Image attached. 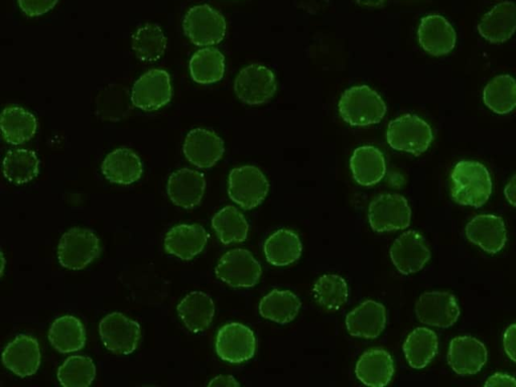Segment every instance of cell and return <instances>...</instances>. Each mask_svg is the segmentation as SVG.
<instances>
[{
    "label": "cell",
    "mask_w": 516,
    "mask_h": 387,
    "mask_svg": "<svg viewBox=\"0 0 516 387\" xmlns=\"http://www.w3.org/2000/svg\"><path fill=\"white\" fill-rule=\"evenodd\" d=\"M167 38L158 25L147 24L140 28L133 38V49L144 62L160 60L167 49Z\"/></svg>",
    "instance_id": "obj_37"
},
{
    "label": "cell",
    "mask_w": 516,
    "mask_h": 387,
    "mask_svg": "<svg viewBox=\"0 0 516 387\" xmlns=\"http://www.w3.org/2000/svg\"><path fill=\"white\" fill-rule=\"evenodd\" d=\"M485 386H516V379L508 374L495 373L490 376L484 384Z\"/></svg>",
    "instance_id": "obj_42"
},
{
    "label": "cell",
    "mask_w": 516,
    "mask_h": 387,
    "mask_svg": "<svg viewBox=\"0 0 516 387\" xmlns=\"http://www.w3.org/2000/svg\"><path fill=\"white\" fill-rule=\"evenodd\" d=\"M3 362L9 370L20 377L36 374L42 362L39 342L32 336L19 335L6 347Z\"/></svg>",
    "instance_id": "obj_18"
},
{
    "label": "cell",
    "mask_w": 516,
    "mask_h": 387,
    "mask_svg": "<svg viewBox=\"0 0 516 387\" xmlns=\"http://www.w3.org/2000/svg\"><path fill=\"white\" fill-rule=\"evenodd\" d=\"M49 341L60 353L77 352L85 346L86 331L83 323L74 316L56 319L49 330Z\"/></svg>",
    "instance_id": "obj_30"
},
{
    "label": "cell",
    "mask_w": 516,
    "mask_h": 387,
    "mask_svg": "<svg viewBox=\"0 0 516 387\" xmlns=\"http://www.w3.org/2000/svg\"><path fill=\"white\" fill-rule=\"evenodd\" d=\"M492 194V181L484 165L459 162L451 174V197L463 206L482 207Z\"/></svg>",
    "instance_id": "obj_1"
},
{
    "label": "cell",
    "mask_w": 516,
    "mask_h": 387,
    "mask_svg": "<svg viewBox=\"0 0 516 387\" xmlns=\"http://www.w3.org/2000/svg\"><path fill=\"white\" fill-rule=\"evenodd\" d=\"M212 227L224 245L246 240L249 226L243 214L234 206H226L212 218Z\"/></svg>",
    "instance_id": "obj_34"
},
{
    "label": "cell",
    "mask_w": 516,
    "mask_h": 387,
    "mask_svg": "<svg viewBox=\"0 0 516 387\" xmlns=\"http://www.w3.org/2000/svg\"><path fill=\"white\" fill-rule=\"evenodd\" d=\"M487 358L485 345L474 337L460 336L450 342L448 363L459 375L478 373L486 364Z\"/></svg>",
    "instance_id": "obj_16"
},
{
    "label": "cell",
    "mask_w": 516,
    "mask_h": 387,
    "mask_svg": "<svg viewBox=\"0 0 516 387\" xmlns=\"http://www.w3.org/2000/svg\"><path fill=\"white\" fill-rule=\"evenodd\" d=\"M392 355L383 349H370L364 352L356 363V377L363 384L371 387H383L389 384L395 374Z\"/></svg>",
    "instance_id": "obj_22"
},
{
    "label": "cell",
    "mask_w": 516,
    "mask_h": 387,
    "mask_svg": "<svg viewBox=\"0 0 516 387\" xmlns=\"http://www.w3.org/2000/svg\"><path fill=\"white\" fill-rule=\"evenodd\" d=\"M392 262L404 276L422 271L429 263L431 251L424 236L410 230L396 239L390 250Z\"/></svg>",
    "instance_id": "obj_12"
},
{
    "label": "cell",
    "mask_w": 516,
    "mask_h": 387,
    "mask_svg": "<svg viewBox=\"0 0 516 387\" xmlns=\"http://www.w3.org/2000/svg\"><path fill=\"white\" fill-rule=\"evenodd\" d=\"M239 382L231 375H219L213 378L208 386H239Z\"/></svg>",
    "instance_id": "obj_43"
},
{
    "label": "cell",
    "mask_w": 516,
    "mask_h": 387,
    "mask_svg": "<svg viewBox=\"0 0 516 387\" xmlns=\"http://www.w3.org/2000/svg\"><path fill=\"white\" fill-rule=\"evenodd\" d=\"M99 335L107 350L116 355H129L137 350L142 329L137 321L114 312L100 321Z\"/></svg>",
    "instance_id": "obj_9"
},
{
    "label": "cell",
    "mask_w": 516,
    "mask_h": 387,
    "mask_svg": "<svg viewBox=\"0 0 516 387\" xmlns=\"http://www.w3.org/2000/svg\"><path fill=\"white\" fill-rule=\"evenodd\" d=\"M270 183L265 174L254 166L233 169L228 177L229 198L245 210L260 206L267 198Z\"/></svg>",
    "instance_id": "obj_5"
},
{
    "label": "cell",
    "mask_w": 516,
    "mask_h": 387,
    "mask_svg": "<svg viewBox=\"0 0 516 387\" xmlns=\"http://www.w3.org/2000/svg\"><path fill=\"white\" fill-rule=\"evenodd\" d=\"M439 348L437 334L424 327L415 329L406 339L403 349L409 365L415 369L427 367Z\"/></svg>",
    "instance_id": "obj_31"
},
{
    "label": "cell",
    "mask_w": 516,
    "mask_h": 387,
    "mask_svg": "<svg viewBox=\"0 0 516 387\" xmlns=\"http://www.w3.org/2000/svg\"><path fill=\"white\" fill-rule=\"evenodd\" d=\"M101 171L107 181L122 186L138 182L144 172L138 154L125 148L108 154L102 163Z\"/></svg>",
    "instance_id": "obj_23"
},
{
    "label": "cell",
    "mask_w": 516,
    "mask_h": 387,
    "mask_svg": "<svg viewBox=\"0 0 516 387\" xmlns=\"http://www.w3.org/2000/svg\"><path fill=\"white\" fill-rule=\"evenodd\" d=\"M209 234L199 224H181L173 227L165 237L167 253L183 261H191L207 245Z\"/></svg>",
    "instance_id": "obj_20"
},
{
    "label": "cell",
    "mask_w": 516,
    "mask_h": 387,
    "mask_svg": "<svg viewBox=\"0 0 516 387\" xmlns=\"http://www.w3.org/2000/svg\"><path fill=\"white\" fill-rule=\"evenodd\" d=\"M387 321L385 307L368 300L356 307L346 317V328L353 337L375 339L382 334Z\"/></svg>",
    "instance_id": "obj_21"
},
{
    "label": "cell",
    "mask_w": 516,
    "mask_h": 387,
    "mask_svg": "<svg viewBox=\"0 0 516 387\" xmlns=\"http://www.w3.org/2000/svg\"><path fill=\"white\" fill-rule=\"evenodd\" d=\"M482 38L491 44H502L516 32V5L504 2L488 12L478 25Z\"/></svg>",
    "instance_id": "obj_25"
},
{
    "label": "cell",
    "mask_w": 516,
    "mask_h": 387,
    "mask_svg": "<svg viewBox=\"0 0 516 387\" xmlns=\"http://www.w3.org/2000/svg\"><path fill=\"white\" fill-rule=\"evenodd\" d=\"M2 132L8 144L19 146L31 141L38 128V122L33 113L23 107L11 106L2 114Z\"/></svg>",
    "instance_id": "obj_28"
},
{
    "label": "cell",
    "mask_w": 516,
    "mask_h": 387,
    "mask_svg": "<svg viewBox=\"0 0 516 387\" xmlns=\"http://www.w3.org/2000/svg\"><path fill=\"white\" fill-rule=\"evenodd\" d=\"M466 236L484 251L495 254L505 245L507 232L502 218L495 215H478L466 226Z\"/></svg>",
    "instance_id": "obj_24"
},
{
    "label": "cell",
    "mask_w": 516,
    "mask_h": 387,
    "mask_svg": "<svg viewBox=\"0 0 516 387\" xmlns=\"http://www.w3.org/2000/svg\"><path fill=\"white\" fill-rule=\"evenodd\" d=\"M350 169L357 184L372 187L386 174L385 158L375 147H360L354 151L350 159Z\"/></svg>",
    "instance_id": "obj_26"
},
{
    "label": "cell",
    "mask_w": 516,
    "mask_h": 387,
    "mask_svg": "<svg viewBox=\"0 0 516 387\" xmlns=\"http://www.w3.org/2000/svg\"><path fill=\"white\" fill-rule=\"evenodd\" d=\"M504 195L508 203L516 208V175L507 183L504 189Z\"/></svg>",
    "instance_id": "obj_44"
},
{
    "label": "cell",
    "mask_w": 516,
    "mask_h": 387,
    "mask_svg": "<svg viewBox=\"0 0 516 387\" xmlns=\"http://www.w3.org/2000/svg\"><path fill=\"white\" fill-rule=\"evenodd\" d=\"M346 281L337 275H325L315 284L313 296L316 302L327 311L340 310L348 300Z\"/></svg>",
    "instance_id": "obj_38"
},
{
    "label": "cell",
    "mask_w": 516,
    "mask_h": 387,
    "mask_svg": "<svg viewBox=\"0 0 516 387\" xmlns=\"http://www.w3.org/2000/svg\"><path fill=\"white\" fill-rule=\"evenodd\" d=\"M177 310L186 328L195 334L205 332L210 327L215 315L213 300L202 292H193L187 295Z\"/></svg>",
    "instance_id": "obj_27"
},
{
    "label": "cell",
    "mask_w": 516,
    "mask_h": 387,
    "mask_svg": "<svg viewBox=\"0 0 516 387\" xmlns=\"http://www.w3.org/2000/svg\"><path fill=\"white\" fill-rule=\"evenodd\" d=\"M418 39L424 51L434 57H442L454 50L457 35L444 17L431 15L421 21Z\"/></svg>",
    "instance_id": "obj_17"
},
{
    "label": "cell",
    "mask_w": 516,
    "mask_h": 387,
    "mask_svg": "<svg viewBox=\"0 0 516 387\" xmlns=\"http://www.w3.org/2000/svg\"><path fill=\"white\" fill-rule=\"evenodd\" d=\"M173 96L171 77L165 70L154 69L134 85L133 104L144 111H156L170 103Z\"/></svg>",
    "instance_id": "obj_13"
},
{
    "label": "cell",
    "mask_w": 516,
    "mask_h": 387,
    "mask_svg": "<svg viewBox=\"0 0 516 387\" xmlns=\"http://www.w3.org/2000/svg\"><path fill=\"white\" fill-rule=\"evenodd\" d=\"M183 152L188 162L195 167L210 169L222 159L225 149L217 134L209 129L196 128L186 137Z\"/></svg>",
    "instance_id": "obj_15"
},
{
    "label": "cell",
    "mask_w": 516,
    "mask_h": 387,
    "mask_svg": "<svg viewBox=\"0 0 516 387\" xmlns=\"http://www.w3.org/2000/svg\"><path fill=\"white\" fill-rule=\"evenodd\" d=\"M58 380L65 387H85L93 383L96 366L87 356L69 357L58 369Z\"/></svg>",
    "instance_id": "obj_39"
},
{
    "label": "cell",
    "mask_w": 516,
    "mask_h": 387,
    "mask_svg": "<svg viewBox=\"0 0 516 387\" xmlns=\"http://www.w3.org/2000/svg\"><path fill=\"white\" fill-rule=\"evenodd\" d=\"M257 342L253 331L240 323L224 325L217 334V355L228 363L239 364L252 359Z\"/></svg>",
    "instance_id": "obj_11"
},
{
    "label": "cell",
    "mask_w": 516,
    "mask_h": 387,
    "mask_svg": "<svg viewBox=\"0 0 516 387\" xmlns=\"http://www.w3.org/2000/svg\"><path fill=\"white\" fill-rule=\"evenodd\" d=\"M301 300L291 291L274 290L260 303V314L263 318L278 324H288L299 315Z\"/></svg>",
    "instance_id": "obj_32"
},
{
    "label": "cell",
    "mask_w": 516,
    "mask_h": 387,
    "mask_svg": "<svg viewBox=\"0 0 516 387\" xmlns=\"http://www.w3.org/2000/svg\"><path fill=\"white\" fill-rule=\"evenodd\" d=\"M216 277L232 288L254 287L263 275V269L252 253L236 248L226 252L215 269Z\"/></svg>",
    "instance_id": "obj_6"
},
{
    "label": "cell",
    "mask_w": 516,
    "mask_h": 387,
    "mask_svg": "<svg viewBox=\"0 0 516 387\" xmlns=\"http://www.w3.org/2000/svg\"><path fill=\"white\" fill-rule=\"evenodd\" d=\"M277 88L275 74L261 64L243 68L234 82L236 96L247 105H262L269 102L276 94Z\"/></svg>",
    "instance_id": "obj_10"
},
{
    "label": "cell",
    "mask_w": 516,
    "mask_h": 387,
    "mask_svg": "<svg viewBox=\"0 0 516 387\" xmlns=\"http://www.w3.org/2000/svg\"><path fill=\"white\" fill-rule=\"evenodd\" d=\"M387 107L381 96L366 85L347 89L339 101V113L352 126H368L379 123Z\"/></svg>",
    "instance_id": "obj_2"
},
{
    "label": "cell",
    "mask_w": 516,
    "mask_h": 387,
    "mask_svg": "<svg viewBox=\"0 0 516 387\" xmlns=\"http://www.w3.org/2000/svg\"><path fill=\"white\" fill-rule=\"evenodd\" d=\"M368 220L378 233L407 229L411 225L412 210L408 200L398 194H383L369 205Z\"/></svg>",
    "instance_id": "obj_7"
},
{
    "label": "cell",
    "mask_w": 516,
    "mask_h": 387,
    "mask_svg": "<svg viewBox=\"0 0 516 387\" xmlns=\"http://www.w3.org/2000/svg\"><path fill=\"white\" fill-rule=\"evenodd\" d=\"M18 3L25 15L36 18L52 11L59 0H18Z\"/></svg>",
    "instance_id": "obj_40"
},
{
    "label": "cell",
    "mask_w": 516,
    "mask_h": 387,
    "mask_svg": "<svg viewBox=\"0 0 516 387\" xmlns=\"http://www.w3.org/2000/svg\"><path fill=\"white\" fill-rule=\"evenodd\" d=\"M264 250L269 264L274 267H288L301 257L303 244L294 231L281 229L266 240Z\"/></svg>",
    "instance_id": "obj_29"
},
{
    "label": "cell",
    "mask_w": 516,
    "mask_h": 387,
    "mask_svg": "<svg viewBox=\"0 0 516 387\" xmlns=\"http://www.w3.org/2000/svg\"><path fill=\"white\" fill-rule=\"evenodd\" d=\"M386 0H356L359 6L366 8H379L384 5Z\"/></svg>",
    "instance_id": "obj_45"
},
{
    "label": "cell",
    "mask_w": 516,
    "mask_h": 387,
    "mask_svg": "<svg viewBox=\"0 0 516 387\" xmlns=\"http://www.w3.org/2000/svg\"><path fill=\"white\" fill-rule=\"evenodd\" d=\"M386 140L396 151L419 157L430 148L434 136L428 122L415 114H406L391 121Z\"/></svg>",
    "instance_id": "obj_3"
},
{
    "label": "cell",
    "mask_w": 516,
    "mask_h": 387,
    "mask_svg": "<svg viewBox=\"0 0 516 387\" xmlns=\"http://www.w3.org/2000/svg\"><path fill=\"white\" fill-rule=\"evenodd\" d=\"M503 347L506 355L516 363V323L510 325L504 332Z\"/></svg>",
    "instance_id": "obj_41"
},
{
    "label": "cell",
    "mask_w": 516,
    "mask_h": 387,
    "mask_svg": "<svg viewBox=\"0 0 516 387\" xmlns=\"http://www.w3.org/2000/svg\"><path fill=\"white\" fill-rule=\"evenodd\" d=\"M205 190V176L190 169H181L173 173L167 186L171 201L183 209H193L200 205Z\"/></svg>",
    "instance_id": "obj_19"
},
{
    "label": "cell",
    "mask_w": 516,
    "mask_h": 387,
    "mask_svg": "<svg viewBox=\"0 0 516 387\" xmlns=\"http://www.w3.org/2000/svg\"><path fill=\"white\" fill-rule=\"evenodd\" d=\"M189 67L191 77L196 83H217L224 77L225 57L217 49H202L193 55Z\"/></svg>",
    "instance_id": "obj_35"
},
{
    "label": "cell",
    "mask_w": 516,
    "mask_h": 387,
    "mask_svg": "<svg viewBox=\"0 0 516 387\" xmlns=\"http://www.w3.org/2000/svg\"><path fill=\"white\" fill-rule=\"evenodd\" d=\"M100 241L96 234L81 227L68 230L58 245L60 265L70 271H81L89 266L100 253Z\"/></svg>",
    "instance_id": "obj_4"
},
{
    "label": "cell",
    "mask_w": 516,
    "mask_h": 387,
    "mask_svg": "<svg viewBox=\"0 0 516 387\" xmlns=\"http://www.w3.org/2000/svg\"><path fill=\"white\" fill-rule=\"evenodd\" d=\"M185 35L198 47L221 43L226 35L224 17L208 5L196 6L188 11L183 22Z\"/></svg>",
    "instance_id": "obj_8"
},
{
    "label": "cell",
    "mask_w": 516,
    "mask_h": 387,
    "mask_svg": "<svg viewBox=\"0 0 516 387\" xmlns=\"http://www.w3.org/2000/svg\"><path fill=\"white\" fill-rule=\"evenodd\" d=\"M5 178L15 185L33 181L40 172V160L36 153L20 149L10 151L3 163Z\"/></svg>",
    "instance_id": "obj_33"
},
{
    "label": "cell",
    "mask_w": 516,
    "mask_h": 387,
    "mask_svg": "<svg viewBox=\"0 0 516 387\" xmlns=\"http://www.w3.org/2000/svg\"><path fill=\"white\" fill-rule=\"evenodd\" d=\"M483 101L496 114L510 113L516 108V80L509 75L496 76L484 88Z\"/></svg>",
    "instance_id": "obj_36"
},
{
    "label": "cell",
    "mask_w": 516,
    "mask_h": 387,
    "mask_svg": "<svg viewBox=\"0 0 516 387\" xmlns=\"http://www.w3.org/2000/svg\"><path fill=\"white\" fill-rule=\"evenodd\" d=\"M418 320L428 326L449 328L460 317V308L454 295L448 292L423 294L416 303Z\"/></svg>",
    "instance_id": "obj_14"
}]
</instances>
